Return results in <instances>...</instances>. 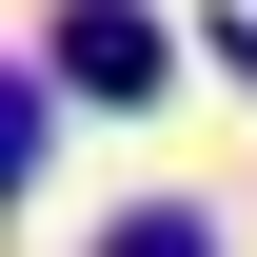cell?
<instances>
[{
	"label": "cell",
	"instance_id": "6da1fadb",
	"mask_svg": "<svg viewBox=\"0 0 257 257\" xmlns=\"http://www.w3.org/2000/svg\"><path fill=\"white\" fill-rule=\"evenodd\" d=\"M40 60H60L79 99H159V20H119V0H79V20L40 40Z\"/></svg>",
	"mask_w": 257,
	"mask_h": 257
},
{
	"label": "cell",
	"instance_id": "7a4b0ae2",
	"mask_svg": "<svg viewBox=\"0 0 257 257\" xmlns=\"http://www.w3.org/2000/svg\"><path fill=\"white\" fill-rule=\"evenodd\" d=\"M119 257H218V237H198V218H119Z\"/></svg>",
	"mask_w": 257,
	"mask_h": 257
}]
</instances>
